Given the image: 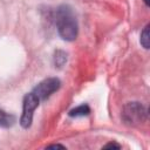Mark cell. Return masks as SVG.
<instances>
[{
    "instance_id": "obj_1",
    "label": "cell",
    "mask_w": 150,
    "mask_h": 150,
    "mask_svg": "<svg viewBox=\"0 0 150 150\" xmlns=\"http://www.w3.org/2000/svg\"><path fill=\"white\" fill-rule=\"evenodd\" d=\"M56 27L59 35L66 41H73L77 36V21L73 11L68 6H62L56 11Z\"/></svg>"
},
{
    "instance_id": "obj_2",
    "label": "cell",
    "mask_w": 150,
    "mask_h": 150,
    "mask_svg": "<svg viewBox=\"0 0 150 150\" xmlns=\"http://www.w3.org/2000/svg\"><path fill=\"white\" fill-rule=\"evenodd\" d=\"M146 110L139 102H129L122 111V120L128 125H137L145 121Z\"/></svg>"
},
{
    "instance_id": "obj_3",
    "label": "cell",
    "mask_w": 150,
    "mask_h": 150,
    "mask_svg": "<svg viewBox=\"0 0 150 150\" xmlns=\"http://www.w3.org/2000/svg\"><path fill=\"white\" fill-rule=\"evenodd\" d=\"M40 100L36 97V95L32 91L27 94L23 97V104H22V115L20 118V124L22 128H29L33 121V114L34 110L39 107Z\"/></svg>"
},
{
    "instance_id": "obj_4",
    "label": "cell",
    "mask_w": 150,
    "mask_h": 150,
    "mask_svg": "<svg viewBox=\"0 0 150 150\" xmlns=\"http://www.w3.org/2000/svg\"><path fill=\"white\" fill-rule=\"evenodd\" d=\"M60 86H61V82H60L59 79H56V77H48V79L41 81L33 89V93L36 95V97L40 101H43V100L48 98L52 94L57 91Z\"/></svg>"
},
{
    "instance_id": "obj_5",
    "label": "cell",
    "mask_w": 150,
    "mask_h": 150,
    "mask_svg": "<svg viewBox=\"0 0 150 150\" xmlns=\"http://www.w3.org/2000/svg\"><path fill=\"white\" fill-rule=\"evenodd\" d=\"M14 122H15V117L13 115L7 114L2 109H0V127L8 128V127H12Z\"/></svg>"
},
{
    "instance_id": "obj_6",
    "label": "cell",
    "mask_w": 150,
    "mask_h": 150,
    "mask_svg": "<svg viewBox=\"0 0 150 150\" xmlns=\"http://www.w3.org/2000/svg\"><path fill=\"white\" fill-rule=\"evenodd\" d=\"M89 112H90L89 107L87 104H82V105H79V107L71 109L69 111V116H75V117H77V116H87V115H89Z\"/></svg>"
},
{
    "instance_id": "obj_7",
    "label": "cell",
    "mask_w": 150,
    "mask_h": 150,
    "mask_svg": "<svg viewBox=\"0 0 150 150\" xmlns=\"http://www.w3.org/2000/svg\"><path fill=\"white\" fill-rule=\"evenodd\" d=\"M149 36H150V34H149V25H148L144 27L143 32L141 33V43L145 49L149 48V40H150Z\"/></svg>"
},
{
    "instance_id": "obj_8",
    "label": "cell",
    "mask_w": 150,
    "mask_h": 150,
    "mask_svg": "<svg viewBox=\"0 0 150 150\" xmlns=\"http://www.w3.org/2000/svg\"><path fill=\"white\" fill-rule=\"evenodd\" d=\"M103 148H105V149H107V148H117V149H120L121 146H120L118 144H115V143H109V144H107V145H104Z\"/></svg>"
},
{
    "instance_id": "obj_9",
    "label": "cell",
    "mask_w": 150,
    "mask_h": 150,
    "mask_svg": "<svg viewBox=\"0 0 150 150\" xmlns=\"http://www.w3.org/2000/svg\"><path fill=\"white\" fill-rule=\"evenodd\" d=\"M47 148H64V146L61 144H53V145H48Z\"/></svg>"
},
{
    "instance_id": "obj_10",
    "label": "cell",
    "mask_w": 150,
    "mask_h": 150,
    "mask_svg": "<svg viewBox=\"0 0 150 150\" xmlns=\"http://www.w3.org/2000/svg\"><path fill=\"white\" fill-rule=\"evenodd\" d=\"M144 2H145L146 6H149V0H144Z\"/></svg>"
}]
</instances>
